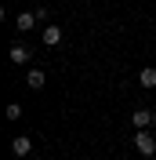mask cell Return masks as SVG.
Instances as JSON below:
<instances>
[{
  "instance_id": "1",
  "label": "cell",
  "mask_w": 156,
  "mask_h": 160,
  "mask_svg": "<svg viewBox=\"0 0 156 160\" xmlns=\"http://www.w3.org/2000/svg\"><path fill=\"white\" fill-rule=\"evenodd\" d=\"M134 149H138V157H156V135L138 128L134 131Z\"/></svg>"
},
{
  "instance_id": "2",
  "label": "cell",
  "mask_w": 156,
  "mask_h": 160,
  "mask_svg": "<svg viewBox=\"0 0 156 160\" xmlns=\"http://www.w3.org/2000/svg\"><path fill=\"white\" fill-rule=\"evenodd\" d=\"M7 58L15 62V66H26V62L33 58V51H29V44H22V40H18V44H11V51H7Z\"/></svg>"
},
{
  "instance_id": "3",
  "label": "cell",
  "mask_w": 156,
  "mask_h": 160,
  "mask_svg": "<svg viewBox=\"0 0 156 160\" xmlns=\"http://www.w3.org/2000/svg\"><path fill=\"white\" fill-rule=\"evenodd\" d=\"M37 22H40L37 11H18V15H15V29H18V33H29Z\"/></svg>"
},
{
  "instance_id": "4",
  "label": "cell",
  "mask_w": 156,
  "mask_h": 160,
  "mask_svg": "<svg viewBox=\"0 0 156 160\" xmlns=\"http://www.w3.org/2000/svg\"><path fill=\"white\" fill-rule=\"evenodd\" d=\"M11 153H15V157H29V153H33V138H29V135L11 138Z\"/></svg>"
},
{
  "instance_id": "5",
  "label": "cell",
  "mask_w": 156,
  "mask_h": 160,
  "mask_svg": "<svg viewBox=\"0 0 156 160\" xmlns=\"http://www.w3.org/2000/svg\"><path fill=\"white\" fill-rule=\"evenodd\" d=\"M138 84L145 91H153L156 88V66H142V69H138Z\"/></svg>"
},
{
  "instance_id": "6",
  "label": "cell",
  "mask_w": 156,
  "mask_h": 160,
  "mask_svg": "<svg viewBox=\"0 0 156 160\" xmlns=\"http://www.w3.org/2000/svg\"><path fill=\"white\" fill-rule=\"evenodd\" d=\"M40 40H44L47 48H58V44H62V29L51 22V26H44V37H40Z\"/></svg>"
},
{
  "instance_id": "7",
  "label": "cell",
  "mask_w": 156,
  "mask_h": 160,
  "mask_svg": "<svg viewBox=\"0 0 156 160\" xmlns=\"http://www.w3.org/2000/svg\"><path fill=\"white\" fill-rule=\"evenodd\" d=\"M131 124H134V131H138V128H153V109H134Z\"/></svg>"
},
{
  "instance_id": "8",
  "label": "cell",
  "mask_w": 156,
  "mask_h": 160,
  "mask_svg": "<svg viewBox=\"0 0 156 160\" xmlns=\"http://www.w3.org/2000/svg\"><path fill=\"white\" fill-rule=\"evenodd\" d=\"M26 84H29L33 91H40L44 84H47V73H44V69H29V77H26Z\"/></svg>"
},
{
  "instance_id": "9",
  "label": "cell",
  "mask_w": 156,
  "mask_h": 160,
  "mask_svg": "<svg viewBox=\"0 0 156 160\" xmlns=\"http://www.w3.org/2000/svg\"><path fill=\"white\" fill-rule=\"evenodd\" d=\"M22 117V106H18V102H11V106H7V120H18Z\"/></svg>"
},
{
  "instance_id": "10",
  "label": "cell",
  "mask_w": 156,
  "mask_h": 160,
  "mask_svg": "<svg viewBox=\"0 0 156 160\" xmlns=\"http://www.w3.org/2000/svg\"><path fill=\"white\" fill-rule=\"evenodd\" d=\"M153 128H156V109H153Z\"/></svg>"
}]
</instances>
